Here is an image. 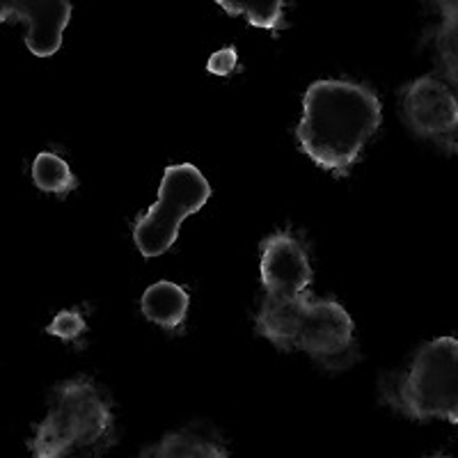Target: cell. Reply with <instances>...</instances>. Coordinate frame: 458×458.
Returning a JSON list of instances; mask_svg holds the SVG:
<instances>
[{"mask_svg":"<svg viewBox=\"0 0 458 458\" xmlns=\"http://www.w3.org/2000/svg\"><path fill=\"white\" fill-rule=\"evenodd\" d=\"M114 417L108 399L88 378L64 380L53 390L51 408L30 437L37 458L101 452L113 443Z\"/></svg>","mask_w":458,"mask_h":458,"instance_id":"obj_3","label":"cell"},{"mask_svg":"<svg viewBox=\"0 0 458 458\" xmlns=\"http://www.w3.org/2000/svg\"><path fill=\"white\" fill-rule=\"evenodd\" d=\"M440 12V28L436 35L437 57L449 85L458 83V0H433Z\"/></svg>","mask_w":458,"mask_h":458,"instance_id":"obj_11","label":"cell"},{"mask_svg":"<svg viewBox=\"0 0 458 458\" xmlns=\"http://www.w3.org/2000/svg\"><path fill=\"white\" fill-rule=\"evenodd\" d=\"M208 198L211 186L198 167L191 163L167 167L158 188V199L133 227V241L140 255L151 259L170 250L183 220L198 214Z\"/></svg>","mask_w":458,"mask_h":458,"instance_id":"obj_5","label":"cell"},{"mask_svg":"<svg viewBox=\"0 0 458 458\" xmlns=\"http://www.w3.org/2000/svg\"><path fill=\"white\" fill-rule=\"evenodd\" d=\"M261 286L266 296L293 298L301 296L312 284V264L305 245L292 232H277L261 241Z\"/></svg>","mask_w":458,"mask_h":458,"instance_id":"obj_7","label":"cell"},{"mask_svg":"<svg viewBox=\"0 0 458 458\" xmlns=\"http://www.w3.org/2000/svg\"><path fill=\"white\" fill-rule=\"evenodd\" d=\"M85 318L79 312H72V310H64V312L57 314L51 323H48V333L55 335V337L64 339V342H73L85 333Z\"/></svg>","mask_w":458,"mask_h":458,"instance_id":"obj_14","label":"cell"},{"mask_svg":"<svg viewBox=\"0 0 458 458\" xmlns=\"http://www.w3.org/2000/svg\"><path fill=\"white\" fill-rule=\"evenodd\" d=\"M236 64H239V53H236L234 47H227L220 48V51H216L214 55L208 57L207 69L214 76H229L236 69Z\"/></svg>","mask_w":458,"mask_h":458,"instance_id":"obj_15","label":"cell"},{"mask_svg":"<svg viewBox=\"0 0 458 458\" xmlns=\"http://www.w3.org/2000/svg\"><path fill=\"white\" fill-rule=\"evenodd\" d=\"M227 14H243L248 23L264 30L284 28V0H216Z\"/></svg>","mask_w":458,"mask_h":458,"instance_id":"obj_13","label":"cell"},{"mask_svg":"<svg viewBox=\"0 0 458 458\" xmlns=\"http://www.w3.org/2000/svg\"><path fill=\"white\" fill-rule=\"evenodd\" d=\"M10 19H21L28 26L26 47L32 55L51 57L63 47L72 0H0V23Z\"/></svg>","mask_w":458,"mask_h":458,"instance_id":"obj_8","label":"cell"},{"mask_svg":"<svg viewBox=\"0 0 458 458\" xmlns=\"http://www.w3.org/2000/svg\"><path fill=\"white\" fill-rule=\"evenodd\" d=\"M380 120V99L367 85L317 81L302 97L298 145L323 170L346 172L378 131Z\"/></svg>","mask_w":458,"mask_h":458,"instance_id":"obj_1","label":"cell"},{"mask_svg":"<svg viewBox=\"0 0 458 458\" xmlns=\"http://www.w3.org/2000/svg\"><path fill=\"white\" fill-rule=\"evenodd\" d=\"M227 454V447L218 440L193 427L167 433L157 445L142 449V456L154 458H225Z\"/></svg>","mask_w":458,"mask_h":458,"instance_id":"obj_10","label":"cell"},{"mask_svg":"<svg viewBox=\"0 0 458 458\" xmlns=\"http://www.w3.org/2000/svg\"><path fill=\"white\" fill-rule=\"evenodd\" d=\"M403 117L417 136L454 151L458 129V101L454 89L436 76H422L403 88Z\"/></svg>","mask_w":458,"mask_h":458,"instance_id":"obj_6","label":"cell"},{"mask_svg":"<svg viewBox=\"0 0 458 458\" xmlns=\"http://www.w3.org/2000/svg\"><path fill=\"white\" fill-rule=\"evenodd\" d=\"M257 333L280 351H305L317 362L335 367L353 351V318L337 301L266 296L257 312Z\"/></svg>","mask_w":458,"mask_h":458,"instance_id":"obj_2","label":"cell"},{"mask_svg":"<svg viewBox=\"0 0 458 458\" xmlns=\"http://www.w3.org/2000/svg\"><path fill=\"white\" fill-rule=\"evenodd\" d=\"M188 305H191V296H188L186 289L167 280L147 286L140 301L142 314L151 323L161 326L163 330L182 328L183 321H186Z\"/></svg>","mask_w":458,"mask_h":458,"instance_id":"obj_9","label":"cell"},{"mask_svg":"<svg viewBox=\"0 0 458 458\" xmlns=\"http://www.w3.org/2000/svg\"><path fill=\"white\" fill-rule=\"evenodd\" d=\"M32 182L44 193L60 195V198L69 195L76 188V177H73L69 163L51 151L37 154L35 163H32Z\"/></svg>","mask_w":458,"mask_h":458,"instance_id":"obj_12","label":"cell"},{"mask_svg":"<svg viewBox=\"0 0 458 458\" xmlns=\"http://www.w3.org/2000/svg\"><path fill=\"white\" fill-rule=\"evenodd\" d=\"M386 401L401 415L427 422H458V342L437 337L424 344L403 376L386 387Z\"/></svg>","mask_w":458,"mask_h":458,"instance_id":"obj_4","label":"cell"}]
</instances>
